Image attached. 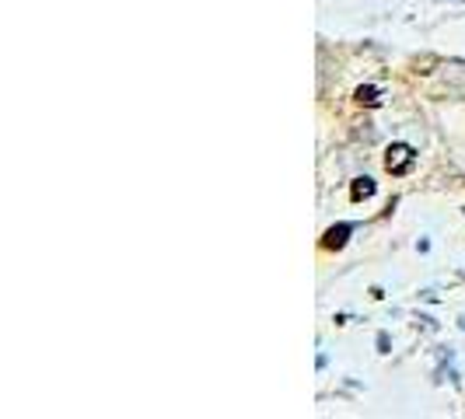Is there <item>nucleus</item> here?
<instances>
[{
  "label": "nucleus",
  "instance_id": "obj_1",
  "mask_svg": "<svg viewBox=\"0 0 465 419\" xmlns=\"http://www.w3.org/2000/svg\"><path fill=\"white\" fill-rule=\"evenodd\" d=\"M410 165H413V151H410L406 143H395V147L388 151V158H385V168H388V171H406Z\"/></svg>",
  "mask_w": 465,
  "mask_h": 419
},
{
  "label": "nucleus",
  "instance_id": "obj_3",
  "mask_svg": "<svg viewBox=\"0 0 465 419\" xmlns=\"http://www.w3.org/2000/svg\"><path fill=\"white\" fill-rule=\"evenodd\" d=\"M371 192H375V182H371V178H357V185H353V200L371 196Z\"/></svg>",
  "mask_w": 465,
  "mask_h": 419
},
{
  "label": "nucleus",
  "instance_id": "obj_2",
  "mask_svg": "<svg viewBox=\"0 0 465 419\" xmlns=\"http://www.w3.org/2000/svg\"><path fill=\"white\" fill-rule=\"evenodd\" d=\"M346 234H350V224H339V227H333V231L326 234V249H343Z\"/></svg>",
  "mask_w": 465,
  "mask_h": 419
},
{
  "label": "nucleus",
  "instance_id": "obj_4",
  "mask_svg": "<svg viewBox=\"0 0 465 419\" xmlns=\"http://www.w3.org/2000/svg\"><path fill=\"white\" fill-rule=\"evenodd\" d=\"M357 98H360V102H368V105H375V102H378V98H375V87H360V91H357Z\"/></svg>",
  "mask_w": 465,
  "mask_h": 419
}]
</instances>
